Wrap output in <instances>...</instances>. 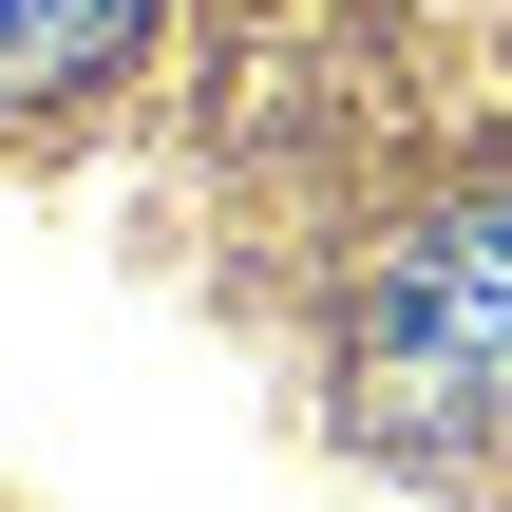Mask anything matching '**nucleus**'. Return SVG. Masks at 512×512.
I'll return each instance as SVG.
<instances>
[{"mask_svg":"<svg viewBox=\"0 0 512 512\" xmlns=\"http://www.w3.org/2000/svg\"><path fill=\"white\" fill-rule=\"evenodd\" d=\"M152 38H171V0H0V133H57L95 95H133Z\"/></svg>","mask_w":512,"mask_h":512,"instance_id":"f257e3e1","label":"nucleus"}]
</instances>
